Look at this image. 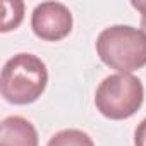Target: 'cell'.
Returning <instances> with one entry per match:
<instances>
[{
	"label": "cell",
	"instance_id": "obj_1",
	"mask_svg": "<svg viewBox=\"0 0 146 146\" xmlns=\"http://www.w3.org/2000/svg\"><path fill=\"white\" fill-rule=\"evenodd\" d=\"M48 83L45 62L33 53H17L11 57L0 76L2 96L14 105H29L36 102Z\"/></svg>",
	"mask_w": 146,
	"mask_h": 146
},
{
	"label": "cell",
	"instance_id": "obj_2",
	"mask_svg": "<svg viewBox=\"0 0 146 146\" xmlns=\"http://www.w3.org/2000/svg\"><path fill=\"white\" fill-rule=\"evenodd\" d=\"M96 53L110 69L131 74L146 65V35L124 24L105 28L96 38Z\"/></svg>",
	"mask_w": 146,
	"mask_h": 146
},
{
	"label": "cell",
	"instance_id": "obj_3",
	"mask_svg": "<svg viewBox=\"0 0 146 146\" xmlns=\"http://www.w3.org/2000/svg\"><path fill=\"white\" fill-rule=\"evenodd\" d=\"M144 88L139 78L132 74H110L107 76L95 93L96 110L112 120H124L132 117L143 105Z\"/></svg>",
	"mask_w": 146,
	"mask_h": 146
},
{
	"label": "cell",
	"instance_id": "obj_4",
	"mask_svg": "<svg viewBox=\"0 0 146 146\" xmlns=\"http://www.w3.org/2000/svg\"><path fill=\"white\" fill-rule=\"evenodd\" d=\"M35 35L45 41H58L72 31V14L60 2H41L31 14Z\"/></svg>",
	"mask_w": 146,
	"mask_h": 146
},
{
	"label": "cell",
	"instance_id": "obj_5",
	"mask_svg": "<svg viewBox=\"0 0 146 146\" xmlns=\"http://www.w3.org/2000/svg\"><path fill=\"white\" fill-rule=\"evenodd\" d=\"M36 127L21 115H9L0 124V146H38Z\"/></svg>",
	"mask_w": 146,
	"mask_h": 146
},
{
	"label": "cell",
	"instance_id": "obj_6",
	"mask_svg": "<svg viewBox=\"0 0 146 146\" xmlns=\"http://www.w3.org/2000/svg\"><path fill=\"white\" fill-rule=\"evenodd\" d=\"M46 146H95L90 134L79 129H64L55 132Z\"/></svg>",
	"mask_w": 146,
	"mask_h": 146
},
{
	"label": "cell",
	"instance_id": "obj_7",
	"mask_svg": "<svg viewBox=\"0 0 146 146\" xmlns=\"http://www.w3.org/2000/svg\"><path fill=\"white\" fill-rule=\"evenodd\" d=\"M2 7H4V19H2V28H0V31L7 33L11 29H16L21 24V21L24 17V4L21 0H14V2L4 0Z\"/></svg>",
	"mask_w": 146,
	"mask_h": 146
},
{
	"label": "cell",
	"instance_id": "obj_8",
	"mask_svg": "<svg viewBox=\"0 0 146 146\" xmlns=\"http://www.w3.org/2000/svg\"><path fill=\"white\" fill-rule=\"evenodd\" d=\"M134 146H146V117L137 124L134 131Z\"/></svg>",
	"mask_w": 146,
	"mask_h": 146
},
{
	"label": "cell",
	"instance_id": "obj_9",
	"mask_svg": "<svg viewBox=\"0 0 146 146\" xmlns=\"http://www.w3.org/2000/svg\"><path fill=\"white\" fill-rule=\"evenodd\" d=\"M131 5L141 12V31L146 35V0H137V2L134 0L131 2Z\"/></svg>",
	"mask_w": 146,
	"mask_h": 146
}]
</instances>
